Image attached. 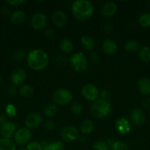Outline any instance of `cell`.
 I'll return each mask as SVG.
<instances>
[{
  "instance_id": "obj_1",
  "label": "cell",
  "mask_w": 150,
  "mask_h": 150,
  "mask_svg": "<svg viewBox=\"0 0 150 150\" xmlns=\"http://www.w3.org/2000/svg\"><path fill=\"white\" fill-rule=\"evenodd\" d=\"M26 64L32 70L42 71L46 68L49 62V57L46 51L41 49H32L26 56Z\"/></svg>"
},
{
  "instance_id": "obj_2",
  "label": "cell",
  "mask_w": 150,
  "mask_h": 150,
  "mask_svg": "<svg viewBox=\"0 0 150 150\" xmlns=\"http://www.w3.org/2000/svg\"><path fill=\"white\" fill-rule=\"evenodd\" d=\"M71 12L77 20L87 21L94 15V6L88 0H76L72 3Z\"/></svg>"
},
{
  "instance_id": "obj_3",
  "label": "cell",
  "mask_w": 150,
  "mask_h": 150,
  "mask_svg": "<svg viewBox=\"0 0 150 150\" xmlns=\"http://www.w3.org/2000/svg\"><path fill=\"white\" fill-rule=\"evenodd\" d=\"M111 112V105L107 100L99 98L92 103L91 113L94 117L101 120L107 117Z\"/></svg>"
},
{
  "instance_id": "obj_4",
  "label": "cell",
  "mask_w": 150,
  "mask_h": 150,
  "mask_svg": "<svg viewBox=\"0 0 150 150\" xmlns=\"http://www.w3.org/2000/svg\"><path fill=\"white\" fill-rule=\"evenodd\" d=\"M69 60L71 67L76 73H84L88 69V59L85 54L83 53H74L71 56Z\"/></svg>"
},
{
  "instance_id": "obj_5",
  "label": "cell",
  "mask_w": 150,
  "mask_h": 150,
  "mask_svg": "<svg viewBox=\"0 0 150 150\" xmlns=\"http://www.w3.org/2000/svg\"><path fill=\"white\" fill-rule=\"evenodd\" d=\"M52 100L56 104L60 105H66L73 100V94L66 87L57 89L52 95Z\"/></svg>"
},
{
  "instance_id": "obj_6",
  "label": "cell",
  "mask_w": 150,
  "mask_h": 150,
  "mask_svg": "<svg viewBox=\"0 0 150 150\" xmlns=\"http://www.w3.org/2000/svg\"><path fill=\"white\" fill-rule=\"evenodd\" d=\"M60 134L62 140L68 143L76 142L79 137V130L72 125H66L62 127Z\"/></svg>"
},
{
  "instance_id": "obj_7",
  "label": "cell",
  "mask_w": 150,
  "mask_h": 150,
  "mask_svg": "<svg viewBox=\"0 0 150 150\" xmlns=\"http://www.w3.org/2000/svg\"><path fill=\"white\" fill-rule=\"evenodd\" d=\"M32 139V133L31 130L26 128V127H20L16 131L14 134L15 143L20 146L26 145L31 142Z\"/></svg>"
},
{
  "instance_id": "obj_8",
  "label": "cell",
  "mask_w": 150,
  "mask_h": 150,
  "mask_svg": "<svg viewBox=\"0 0 150 150\" xmlns=\"http://www.w3.org/2000/svg\"><path fill=\"white\" fill-rule=\"evenodd\" d=\"M81 93L85 100L94 103L99 99L100 93L98 88L92 83H87L82 86Z\"/></svg>"
},
{
  "instance_id": "obj_9",
  "label": "cell",
  "mask_w": 150,
  "mask_h": 150,
  "mask_svg": "<svg viewBox=\"0 0 150 150\" xmlns=\"http://www.w3.org/2000/svg\"><path fill=\"white\" fill-rule=\"evenodd\" d=\"M43 117L39 113L33 112L28 114L24 120L25 127L29 130H35L41 125Z\"/></svg>"
},
{
  "instance_id": "obj_10",
  "label": "cell",
  "mask_w": 150,
  "mask_h": 150,
  "mask_svg": "<svg viewBox=\"0 0 150 150\" xmlns=\"http://www.w3.org/2000/svg\"><path fill=\"white\" fill-rule=\"evenodd\" d=\"M47 17L44 13H36L32 16L31 18V26L34 30H42L46 26Z\"/></svg>"
},
{
  "instance_id": "obj_11",
  "label": "cell",
  "mask_w": 150,
  "mask_h": 150,
  "mask_svg": "<svg viewBox=\"0 0 150 150\" xmlns=\"http://www.w3.org/2000/svg\"><path fill=\"white\" fill-rule=\"evenodd\" d=\"M26 79V73L21 67L14 69L10 75V80L15 86H22Z\"/></svg>"
},
{
  "instance_id": "obj_12",
  "label": "cell",
  "mask_w": 150,
  "mask_h": 150,
  "mask_svg": "<svg viewBox=\"0 0 150 150\" xmlns=\"http://www.w3.org/2000/svg\"><path fill=\"white\" fill-rule=\"evenodd\" d=\"M115 127L118 133L121 135L126 136L131 131V125L129 120L125 117H120L115 122Z\"/></svg>"
},
{
  "instance_id": "obj_13",
  "label": "cell",
  "mask_w": 150,
  "mask_h": 150,
  "mask_svg": "<svg viewBox=\"0 0 150 150\" xmlns=\"http://www.w3.org/2000/svg\"><path fill=\"white\" fill-rule=\"evenodd\" d=\"M16 125L12 122H6L0 127V134L4 139H10L16 133Z\"/></svg>"
},
{
  "instance_id": "obj_14",
  "label": "cell",
  "mask_w": 150,
  "mask_h": 150,
  "mask_svg": "<svg viewBox=\"0 0 150 150\" xmlns=\"http://www.w3.org/2000/svg\"><path fill=\"white\" fill-rule=\"evenodd\" d=\"M130 119L134 125L141 126L145 123L146 115L141 108H135L131 111Z\"/></svg>"
},
{
  "instance_id": "obj_15",
  "label": "cell",
  "mask_w": 150,
  "mask_h": 150,
  "mask_svg": "<svg viewBox=\"0 0 150 150\" xmlns=\"http://www.w3.org/2000/svg\"><path fill=\"white\" fill-rule=\"evenodd\" d=\"M117 12V5L113 1H106L101 7V14L104 18H111Z\"/></svg>"
},
{
  "instance_id": "obj_16",
  "label": "cell",
  "mask_w": 150,
  "mask_h": 150,
  "mask_svg": "<svg viewBox=\"0 0 150 150\" xmlns=\"http://www.w3.org/2000/svg\"><path fill=\"white\" fill-rule=\"evenodd\" d=\"M51 21L55 26L58 28H62L66 26V24L67 23V16L62 10H57L52 14Z\"/></svg>"
},
{
  "instance_id": "obj_17",
  "label": "cell",
  "mask_w": 150,
  "mask_h": 150,
  "mask_svg": "<svg viewBox=\"0 0 150 150\" xmlns=\"http://www.w3.org/2000/svg\"><path fill=\"white\" fill-rule=\"evenodd\" d=\"M102 51L107 55H113L118 50V45L114 40L111 39H106L101 44Z\"/></svg>"
},
{
  "instance_id": "obj_18",
  "label": "cell",
  "mask_w": 150,
  "mask_h": 150,
  "mask_svg": "<svg viewBox=\"0 0 150 150\" xmlns=\"http://www.w3.org/2000/svg\"><path fill=\"white\" fill-rule=\"evenodd\" d=\"M138 91L142 95H150V79L147 77H142L138 79L137 82Z\"/></svg>"
},
{
  "instance_id": "obj_19",
  "label": "cell",
  "mask_w": 150,
  "mask_h": 150,
  "mask_svg": "<svg viewBox=\"0 0 150 150\" xmlns=\"http://www.w3.org/2000/svg\"><path fill=\"white\" fill-rule=\"evenodd\" d=\"M26 18V15L23 10H17L13 12L10 16V21L13 24L19 25L23 23Z\"/></svg>"
},
{
  "instance_id": "obj_20",
  "label": "cell",
  "mask_w": 150,
  "mask_h": 150,
  "mask_svg": "<svg viewBox=\"0 0 150 150\" xmlns=\"http://www.w3.org/2000/svg\"><path fill=\"white\" fill-rule=\"evenodd\" d=\"M79 130L84 135H89L94 131V124L91 120H84L79 125Z\"/></svg>"
},
{
  "instance_id": "obj_21",
  "label": "cell",
  "mask_w": 150,
  "mask_h": 150,
  "mask_svg": "<svg viewBox=\"0 0 150 150\" xmlns=\"http://www.w3.org/2000/svg\"><path fill=\"white\" fill-rule=\"evenodd\" d=\"M60 49L63 54H71L74 51V44L71 40L68 38H64L60 42Z\"/></svg>"
},
{
  "instance_id": "obj_22",
  "label": "cell",
  "mask_w": 150,
  "mask_h": 150,
  "mask_svg": "<svg viewBox=\"0 0 150 150\" xmlns=\"http://www.w3.org/2000/svg\"><path fill=\"white\" fill-rule=\"evenodd\" d=\"M80 44L87 51H92L96 45L94 38L89 35H83L80 39Z\"/></svg>"
},
{
  "instance_id": "obj_23",
  "label": "cell",
  "mask_w": 150,
  "mask_h": 150,
  "mask_svg": "<svg viewBox=\"0 0 150 150\" xmlns=\"http://www.w3.org/2000/svg\"><path fill=\"white\" fill-rule=\"evenodd\" d=\"M19 94L24 98H29L32 97L35 93L33 86L29 84H23L19 89Z\"/></svg>"
},
{
  "instance_id": "obj_24",
  "label": "cell",
  "mask_w": 150,
  "mask_h": 150,
  "mask_svg": "<svg viewBox=\"0 0 150 150\" xmlns=\"http://www.w3.org/2000/svg\"><path fill=\"white\" fill-rule=\"evenodd\" d=\"M0 150H16V145L11 139H0Z\"/></svg>"
},
{
  "instance_id": "obj_25",
  "label": "cell",
  "mask_w": 150,
  "mask_h": 150,
  "mask_svg": "<svg viewBox=\"0 0 150 150\" xmlns=\"http://www.w3.org/2000/svg\"><path fill=\"white\" fill-rule=\"evenodd\" d=\"M44 115L49 119L55 117L57 114V107L54 104H48L44 108Z\"/></svg>"
},
{
  "instance_id": "obj_26",
  "label": "cell",
  "mask_w": 150,
  "mask_h": 150,
  "mask_svg": "<svg viewBox=\"0 0 150 150\" xmlns=\"http://www.w3.org/2000/svg\"><path fill=\"white\" fill-rule=\"evenodd\" d=\"M139 58L141 61L146 63H150V47L144 46L139 51Z\"/></svg>"
},
{
  "instance_id": "obj_27",
  "label": "cell",
  "mask_w": 150,
  "mask_h": 150,
  "mask_svg": "<svg viewBox=\"0 0 150 150\" xmlns=\"http://www.w3.org/2000/svg\"><path fill=\"white\" fill-rule=\"evenodd\" d=\"M138 23L142 27L148 28L150 26V13H144L138 18Z\"/></svg>"
},
{
  "instance_id": "obj_28",
  "label": "cell",
  "mask_w": 150,
  "mask_h": 150,
  "mask_svg": "<svg viewBox=\"0 0 150 150\" xmlns=\"http://www.w3.org/2000/svg\"><path fill=\"white\" fill-rule=\"evenodd\" d=\"M124 50L126 52L129 53H134L139 48V44L137 41L131 40L127 41L126 43L124 44Z\"/></svg>"
},
{
  "instance_id": "obj_29",
  "label": "cell",
  "mask_w": 150,
  "mask_h": 150,
  "mask_svg": "<svg viewBox=\"0 0 150 150\" xmlns=\"http://www.w3.org/2000/svg\"><path fill=\"white\" fill-rule=\"evenodd\" d=\"M71 111L74 115H80L83 112V105L78 101H75L71 105Z\"/></svg>"
},
{
  "instance_id": "obj_30",
  "label": "cell",
  "mask_w": 150,
  "mask_h": 150,
  "mask_svg": "<svg viewBox=\"0 0 150 150\" xmlns=\"http://www.w3.org/2000/svg\"><path fill=\"white\" fill-rule=\"evenodd\" d=\"M44 150H65V147L61 142L56 141L49 143Z\"/></svg>"
},
{
  "instance_id": "obj_31",
  "label": "cell",
  "mask_w": 150,
  "mask_h": 150,
  "mask_svg": "<svg viewBox=\"0 0 150 150\" xmlns=\"http://www.w3.org/2000/svg\"><path fill=\"white\" fill-rule=\"evenodd\" d=\"M26 52L24 49H18L15 51L13 54V59L14 61L21 62L26 58Z\"/></svg>"
},
{
  "instance_id": "obj_32",
  "label": "cell",
  "mask_w": 150,
  "mask_h": 150,
  "mask_svg": "<svg viewBox=\"0 0 150 150\" xmlns=\"http://www.w3.org/2000/svg\"><path fill=\"white\" fill-rule=\"evenodd\" d=\"M93 150H110V146L105 141H97L93 144Z\"/></svg>"
},
{
  "instance_id": "obj_33",
  "label": "cell",
  "mask_w": 150,
  "mask_h": 150,
  "mask_svg": "<svg viewBox=\"0 0 150 150\" xmlns=\"http://www.w3.org/2000/svg\"><path fill=\"white\" fill-rule=\"evenodd\" d=\"M110 150H129L127 145L121 141H116L110 147Z\"/></svg>"
},
{
  "instance_id": "obj_34",
  "label": "cell",
  "mask_w": 150,
  "mask_h": 150,
  "mask_svg": "<svg viewBox=\"0 0 150 150\" xmlns=\"http://www.w3.org/2000/svg\"><path fill=\"white\" fill-rule=\"evenodd\" d=\"M25 148L26 150H44V148L40 142H37V141H31L26 145Z\"/></svg>"
},
{
  "instance_id": "obj_35",
  "label": "cell",
  "mask_w": 150,
  "mask_h": 150,
  "mask_svg": "<svg viewBox=\"0 0 150 150\" xmlns=\"http://www.w3.org/2000/svg\"><path fill=\"white\" fill-rule=\"evenodd\" d=\"M5 111L7 116L10 117V118H13L16 115V114H17V110H16V106L11 103L7 104V105L5 108Z\"/></svg>"
},
{
  "instance_id": "obj_36",
  "label": "cell",
  "mask_w": 150,
  "mask_h": 150,
  "mask_svg": "<svg viewBox=\"0 0 150 150\" xmlns=\"http://www.w3.org/2000/svg\"><path fill=\"white\" fill-rule=\"evenodd\" d=\"M69 60L67 57L65 55H58L57 57H56L55 58V62L56 64H58L59 66H65L67 64V63L69 62Z\"/></svg>"
},
{
  "instance_id": "obj_37",
  "label": "cell",
  "mask_w": 150,
  "mask_h": 150,
  "mask_svg": "<svg viewBox=\"0 0 150 150\" xmlns=\"http://www.w3.org/2000/svg\"><path fill=\"white\" fill-rule=\"evenodd\" d=\"M44 126L46 130H49V131H52V130H55L56 127H57V125H56L55 122L53 121V120H48L44 122Z\"/></svg>"
},
{
  "instance_id": "obj_38",
  "label": "cell",
  "mask_w": 150,
  "mask_h": 150,
  "mask_svg": "<svg viewBox=\"0 0 150 150\" xmlns=\"http://www.w3.org/2000/svg\"><path fill=\"white\" fill-rule=\"evenodd\" d=\"M111 95L112 94H111V92H110V90H109L108 89H102V91L101 92L99 96L101 99L109 101V100H110V98H111Z\"/></svg>"
},
{
  "instance_id": "obj_39",
  "label": "cell",
  "mask_w": 150,
  "mask_h": 150,
  "mask_svg": "<svg viewBox=\"0 0 150 150\" xmlns=\"http://www.w3.org/2000/svg\"><path fill=\"white\" fill-rule=\"evenodd\" d=\"M103 30L107 33H111L113 30V26L110 22L106 21L103 24Z\"/></svg>"
},
{
  "instance_id": "obj_40",
  "label": "cell",
  "mask_w": 150,
  "mask_h": 150,
  "mask_svg": "<svg viewBox=\"0 0 150 150\" xmlns=\"http://www.w3.org/2000/svg\"><path fill=\"white\" fill-rule=\"evenodd\" d=\"M16 93H17V89H16V86H12L7 89V94L9 97L10 98H13V97L16 96Z\"/></svg>"
},
{
  "instance_id": "obj_41",
  "label": "cell",
  "mask_w": 150,
  "mask_h": 150,
  "mask_svg": "<svg viewBox=\"0 0 150 150\" xmlns=\"http://www.w3.org/2000/svg\"><path fill=\"white\" fill-rule=\"evenodd\" d=\"M6 2L9 4V5L11 6H19L21 4H23L24 3H26L25 0H8Z\"/></svg>"
},
{
  "instance_id": "obj_42",
  "label": "cell",
  "mask_w": 150,
  "mask_h": 150,
  "mask_svg": "<svg viewBox=\"0 0 150 150\" xmlns=\"http://www.w3.org/2000/svg\"><path fill=\"white\" fill-rule=\"evenodd\" d=\"M46 37L49 38H53L55 37L56 35V32L54 31V29H51V28H49V29H46L45 32H44Z\"/></svg>"
},
{
  "instance_id": "obj_43",
  "label": "cell",
  "mask_w": 150,
  "mask_h": 150,
  "mask_svg": "<svg viewBox=\"0 0 150 150\" xmlns=\"http://www.w3.org/2000/svg\"><path fill=\"white\" fill-rule=\"evenodd\" d=\"M89 59L90 60H91V62L94 63V64H96V63L99 62V56L97 55L96 54H95V53H92V54H91Z\"/></svg>"
},
{
  "instance_id": "obj_44",
  "label": "cell",
  "mask_w": 150,
  "mask_h": 150,
  "mask_svg": "<svg viewBox=\"0 0 150 150\" xmlns=\"http://www.w3.org/2000/svg\"><path fill=\"white\" fill-rule=\"evenodd\" d=\"M143 105L145 108L150 109V98H146L143 101Z\"/></svg>"
},
{
  "instance_id": "obj_45",
  "label": "cell",
  "mask_w": 150,
  "mask_h": 150,
  "mask_svg": "<svg viewBox=\"0 0 150 150\" xmlns=\"http://www.w3.org/2000/svg\"><path fill=\"white\" fill-rule=\"evenodd\" d=\"M6 122H7V119H6L5 116L2 114H0V126L2 125Z\"/></svg>"
},
{
  "instance_id": "obj_46",
  "label": "cell",
  "mask_w": 150,
  "mask_h": 150,
  "mask_svg": "<svg viewBox=\"0 0 150 150\" xmlns=\"http://www.w3.org/2000/svg\"><path fill=\"white\" fill-rule=\"evenodd\" d=\"M1 13L3 16H6V15H7L9 13V9L6 7H2L1 10Z\"/></svg>"
},
{
  "instance_id": "obj_47",
  "label": "cell",
  "mask_w": 150,
  "mask_h": 150,
  "mask_svg": "<svg viewBox=\"0 0 150 150\" xmlns=\"http://www.w3.org/2000/svg\"><path fill=\"white\" fill-rule=\"evenodd\" d=\"M147 4H148V7L150 8V1H149L148 2H147Z\"/></svg>"
},
{
  "instance_id": "obj_48",
  "label": "cell",
  "mask_w": 150,
  "mask_h": 150,
  "mask_svg": "<svg viewBox=\"0 0 150 150\" xmlns=\"http://www.w3.org/2000/svg\"><path fill=\"white\" fill-rule=\"evenodd\" d=\"M19 150H26V148H21Z\"/></svg>"
},
{
  "instance_id": "obj_49",
  "label": "cell",
  "mask_w": 150,
  "mask_h": 150,
  "mask_svg": "<svg viewBox=\"0 0 150 150\" xmlns=\"http://www.w3.org/2000/svg\"><path fill=\"white\" fill-rule=\"evenodd\" d=\"M1 76H0V83H1Z\"/></svg>"
}]
</instances>
